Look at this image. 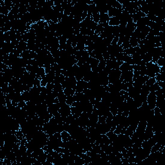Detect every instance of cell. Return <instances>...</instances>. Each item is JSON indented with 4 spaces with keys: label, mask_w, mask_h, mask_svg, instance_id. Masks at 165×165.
<instances>
[{
    "label": "cell",
    "mask_w": 165,
    "mask_h": 165,
    "mask_svg": "<svg viewBox=\"0 0 165 165\" xmlns=\"http://www.w3.org/2000/svg\"><path fill=\"white\" fill-rule=\"evenodd\" d=\"M35 77L26 71L20 79V81L23 84L24 91H29L34 87V82Z\"/></svg>",
    "instance_id": "obj_1"
},
{
    "label": "cell",
    "mask_w": 165,
    "mask_h": 165,
    "mask_svg": "<svg viewBox=\"0 0 165 165\" xmlns=\"http://www.w3.org/2000/svg\"><path fill=\"white\" fill-rule=\"evenodd\" d=\"M63 142L61 139V133L57 132L49 137L47 145L53 150H56L59 147H62Z\"/></svg>",
    "instance_id": "obj_2"
},
{
    "label": "cell",
    "mask_w": 165,
    "mask_h": 165,
    "mask_svg": "<svg viewBox=\"0 0 165 165\" xmlns=\"http://www.w3.org/2000/svg\"><path fill=\"white\" fill-rule=\"evenodd\" d=\"M145 66L146 68V75L148 76L150 78H155L156 74L160 72V67H159L156 63H153V62H148L145 65Z\"/></svg>",
    "instance_id": "obj_3"
},
{
    "label": "cell",
    "mask_w": 165,
    "mask_h": 165,
    "mask_svg": "<svg viewBox=\"0 0 165 165\" xmlns=\"http://www.w3.org/2000/svg\"><path fill=\"white\" fill-rule=\"evenodd\" d=\"M147 53H148L151 56V57H152L151 62H153L154 63H156V62L157 61V60L160 57H164V51L162 47L154 48L152 49H151V50Z\"/></svg>",
    "instance_id": "obj_4"
},
{
    "label": "cell",
    "mask_w": 165,
    "mask_h": 165,
    "mask_svg": "<svg viewBox=\"0 0 165 165\" xmlns=\"http://www.w3.org/2000/svg\"><path fill=\"white\" fill-rule=\"evenodd\" d=\"M124 50L121 45H119L118 44H110L107 48V52L109 53L110 57V58H115L119 53L123 52Z\"/></svg>",
    "instance_id": "obj_5"
},
{
    "label": "cell",
    "mask_w": 165,
    "mask_h": 165,
    "mask_svg": "<svg viewBox=\"0 0 165 165\" xmlns=\"http://www.w3.org/2000/svg\"><path fill=\"white\" fill-rule=\"evenodd\" d=\"M121 71L119 69L111 70L108 74V80L110 84H114L118 82L121 77Z\"/></svg>",
    "instance_id": "obj_6"
},
{
    "label": "cell",
    "mask_w": 165,
    "mask_h": 165,
    "mask_svg": "<svg viewBox=\"0 0 165 165\" xmlns=\"http://www.w3.org/2000/svg\"><path fill=\"white\" fill-rule=\"evenodd\" d=\"M77 79L74 77H66L65 81L62 84V87L64 88H72L75 90L77 85Z\"/></svg>",
    "instance_id": "obj_7"
},
{
    "label": "cell",
    "mask_w": 165,
    "mask_h": 165,
    "mask_svg": "<svg viewBox=\"0 0 165 165\" xmlns=\"http://www.w3.org/2000/svg\"><path fill=\"white\" fill-rule=\"evenodd\" d=\"M16 34L17 31L11 29L7 32L2 34V39L5 42H12L16 39Z\"/></svg>",
    "instance_id": "obj_8"
},
{
    "label": "cell",
    "mask_w": 165,
    "mask_h": 165,
    "mask_svg": "<svg viewBox=\"0 0 165 165\" xmlns=\"http://www.w3.org/2000/svg\"><path fill=\"white\" fill-rule=\"evenodd\" d=\"M96 4V7L99 14L102 13H108V10L112 7L110 5H107V3L105 1H98L96 2H93Z\"/></svg>",
    "instance_id": "obj_9"
},
{
    "label": "cell",
    "mask_w": 165,
    "mask_h": 165,
    "mask_svg": "<svg viewBox=\"0 0 165 165\" xmlns=\"http://www.w3.org/2000/svg\"><path fill=\"white\" fill-rule=\"evenodd\" d=\"M99 114L97 109L93 108V110L89 116V127H95L99 120Z\"/></svg>",
    "instance_id": "obj_10"
},
{
    "label": "cell",
    "mask_w": 165,
    "mask_h": 165,
    "mask_svg": "<svg viewBox=\"0 0 165 165\" xmlns=\"http://www.w3.org/2000/svg\"><path fill=\"white\" fill-rule=\"evenodd\" d=\"M156 98L155 92H150L147 96L146 102L150 110H154L156 107Z\"/></svg>",
    "instance_id": "obj_11"
},
{
    "label": "cell",
    "mask_w": 165,
    "mask_h": 165,
    "mask_svg": "<svg viewBox=\"0 0 165 165\" xmlns=\"http://www.w3.org/2000/svg\"><path fill=\"white\" fill-rule=\"evenodd\" d=\"M9 84L16 92L22 93L24 91L23 84H22V83L20 81V79H17L14 78L9 83Z\"/></svg>",
    "instance_id": "obj_12"
},
{
    "label": "cell",
    "mask_w": 165,
    "mask_h": 165,
    "mask_svg": "<svg viewBox=\"0 0 165 165\" xmlns=\"http://www.w3.org/2000/svg\"><path fill=\"white\" fill-rule=\"evenodd\" d=\"M123 62L117 61L116 60H113V59H109L106 60V66L107 67H108L110 70L113 69H119L120 66Z\"/></svg>",
    "instance_id": "obj_13"
},
{
    "label": "cell",
    "mask_w": 165,
    "mask_h": 165,
    "mask_svg": "<svg viewBox=\"0 0 165 165\" xmlns=\"http://www.w3.org/2000/svg\"><path fill=\"white\" fill-rule=\"evenodd\" d=\"M133 71H125V72H121L120 79L123 82H131L133 81Z\"/></svg>",
    "instance_id": "obj_14"
},
{
    "label": "cell",
    "mask_w": 165,
    "mask_h": 165,
    "mask_svg": "<svg viewBox=\"0 0 165 165\" xmlns=\"http://www.w3.org/2000/svg\"><path fill=\"white\" fill-rule=\"evenodd\" d=\"M13 75H14V78L17 79H20L23 75L26 72V69L25 68H21V67H12L11 68Z\"/></svg>",
    "instance_id": "obj_15"
},
{
    "label": "cell",
    "mask_w": 165,
    "mask_h": 165,
    "mask_svg": "<svg viewBox=\"0 0 165 165\" xmlns=\"http://www.w3.org/2000/svg\"><path fill=\"white\" fill-rule=\"evenodd\" d=\"M127 92L128 93V96L129 97L132 98V99H135L136 97H138L140 95L141 93V88H138L135 87H133V85L130 87V88H128Z\"/></svg>",
    "instance_id": "obj_16"
},
{
    "label": "cell",
    "mask_w": 165,
    "mask_h": 165,
    "mask_svg": "<svg viewBox=\"0 0 165 165\" xmlns=\"http://www.w3.org/2000/svg\"><path fill=\"white\" fill-rule=\"evenodd\" d=\"M59 114L63 118H66L71 114L70 106L67 104H65L61 106L59 110Z\"/></svg>",
    "instance_id": "obj_17"
},
{
    "label": "cell",
    "mask_w": 165,
    "mask_h": 165,
    "mask_svg": "<svg viewBox=\"0 0 165 165\" xmlns=\"http://www.w3.org/2000/svg\"><path fill=\"white\" fill-rule=\"evenodd\" d=\"M37 56V53L31 51L29 50H26L24 52H22L20 55L21 57H23V58L26 60H31L35 59V57Z\"/></svg>",
    "instance_id": "obj_18"
},
{
    "label": "cell",
    "mask_w": 165,
    "mask_h": 165,
    "mask_svg": "<svg viewBox=\"0 0 165 165\" xmlns=\"http://www.w3.org/2000/svg\"><path fill=\"white\" fill-rule=\"evenodd\" d=\"M88 88V84L87 81L84 80H79L77 82L76 88H75V92H83L84 90Z\"/></svg>",
    "instance_id": "obj_19"
},
{
    "label": "cell",
    "mask_w": 165,
    "mask_h": 165,
    "mask_svg": "<svg viewBox=\"0 0 165 165\" xmlns=\"http://www.w3.org/2000/svg\"><path fill=\"white\" fill-rule=\"evenodd\" d=\"M136 29V24L135 23H133V22H130V23H127V25H126V35L131 37Z\"/></svg>",
    "instance_id": "obj_20"
},
{
    "label": "cell",
    "mask_w": 165,
    "mask_h": 165,
    "mask_svg": "<svg viewBox=\"0 0 165 165\" xmlns=\"http://www.w3.org/2000/svg\"><path fill=\"white\" fill-rule=\"evenodd\" d=\"M60 106H59L58 103H53L50 106H48V111L50 114H52L53 116L59 114V110Z\"/></svg>",
    "instance_id": "obj_21"
},
{
    "label": "cell",
    "mask_w": 165,
    "mask_h": 165,
    "mask_svg": "<svg viewBox=\"0 0 165 165\" xmlns=\"http://www.w3.org/2000/svg\"><path fill=\"white\" fill-rule=\"evenodd\" d=\"M154 133L152 130V128L150 126L146 125L145 132L144 133L143 136H142V140H143V141L148 140L154 136Z\"/></svg>",
    "instance_id": "obj_22"
},
{
    "label": "cell",
    "mask_w": 165,
    "mask_h": 165,
    "mask_svg": "<svg viewBox=\"0 0 165 165\" xmlns=\"http://www.w3.org/2000/svg\"><path fill=\"white\" fill-rule=\"evenodd\" d=\"M151 23V21L149 20V19L146 16L142 17L141 19H140L139 21H138L136 24V27H138V26H150V24Z\"/></svg>",
    "instance_id": "obj_23"
},
{
    "label": "cell",
    "mask_w": 165,
    "mask_h": 165,
    "mask_svg": "<svg viewBox=\"0 0 165 165\" xmlns=\"http://www.w3.org/2000/svg\"><path fill=\"white\" fill-rule=\"evenodd\" d=\"M123 11L122 9H119V8H114V7H111L110 9L108 11V16L110 17H117L118 16H119L120 14H121Z\"/></svg>",
    "instance_id": "obj_24"
},
{
    "label": "cell",
    "mask_w": 165,
    "mask_h": 165,
    "mask_svg": "<svg viewBox=\"0 0 165 165\" xmlns=\"http://www.w3.org/2000/svg\"><path fill=\"white\" fill-rule=\"evenodd\" d=\"M71 114H72L75 118H78L80 116V115L81 114L83 111L81 108H79L78 106H71Z\"/></svg>",
    "instance_id": "obj_25"
},
{
    "label": "cell",
    "mask_w": 165,
    "mask_h": 165,
    "mask_svg": "<svg viewBox=\"0 0 165 165\" xmlns=\"http://www.w3.org/2000/svg\"><path fill=\"white\" fill-rule=\"evenodd\" d=\"M17 50L20 53H21L23 52L28 50V46H27V43L25 41H20L18 45L17 46L16 48Z\"/></svg>",
    "instance_id": "obj_26"
},
{
    "label": "cell",
    "mask_w": 165,
    "mask_h": 165,
    "mask_svg": "<svg viewBox=\"0 0 165 165\" xmlns=\"http://www.w3.org/2000/svg\"><path fill=\"white\" fill-rule=\"evenodd\" d=\"M145 16H146V14H145L143 12H142L140 11H138L137 12L135 13V14H133L132 15L133 22V23H136L138 21L142 18V17H145Z\"/></svg>",
    "instance_id": "obj_27"
},
{
    "label": "cell",
    "mask_w": 165,
    "mask_h": 165,
    "mask_svg": "<svg viewBox=\"0 0 165 165\" xmlns=\"http://www.w3.org/2000/svg\"><path fill=\"white\" fill-rule=\"evenodd\" d=\"M119 70L121 71V72H125V71H133V65H130L128 63H125V62H123L120 66Z\"/></svg>",
    "instance_id": "obj_28"
},
{
    "label": "cell",
    "mask_w": 165,
    "mask_h": 165,
    "mask_svg": "<svg viewBox=\"0 0 165 165\" xmlns=\"http://www.w3.org/2000/svg\"><path fill=\"white\" fill-rule=\"evenodd\" d=\"M110 17L108 16L107 13H102L99 16V23H108Z\"/></svg>",
    "instance_id": "obj_29"
},
{
    "label": "cell",
    "mask_w": 165,
    "mask_h": 165,
    "mask_svg": "<svg viewBox=\"0 0 165 165\" xmlns=\"http://www.w3.org/2000/svg\"><path fill=\"white\" fill-rule=\"evenodd\" d=\"M65 78H66V77L62 74L56 75L55 78H54V81H53V84H62L65 81Z\"/></svg>",
    "instance_id": "obj_30"
},
{
    "label": "cell",
    "mask_w": 165,
    "mask_h": 165,
    "mask_svg": "<svg viewBox=\"0 0 165 165\" xmlns=\"http://www.w3.org/2000/svg\"><path fill=\"white\" fill-rule=\"evenodd\" d=\"M63 88L62 87L61 84H53V92L55 93L56 96H57V95L60 93L61 92H63Z\"/></svg>",
    "instance_id": "obj_31"
},
{
    "label": "cell",
    "mask_w": 165,
    "mask_h": 165,
    "mask_svg": "<svg viewBox=\"0 0 165 165\" xmlns=\"http://www.w3.org/2000/svg\"><path fill=\"white\" fill-rule=\"evenodd\" d=\"M61 136L63 142H67L72 139V137H71L70 133L67 131L65 130L61 132Z\"/></svg>",
    "instance_id": "obj_32"
},
{
    "label": "cell",
    "mask_w": 165,
    "mask_h": 165,
    "mask_svg": "<svg viewBox=\"0 0 165 165\" xmlns=\"http://www.w3.org/2000/svg\"><path fill=\"white\" fill-rule=\"evenodd\" d=\"M108 25L110 26H118L120 25V20L118 16L110 17L108 21Z\"/></svg>",
    "instance_id": "obj_33"
},
{
    "label": "cell",
    "mask_w": 165,
    "mask_h": 165,
    "mask_svg": "<svg viewBox=\"0 0 165 165\" xmlns=\"http://www.w3.org/2000/svg\"><path fill=\"white\" fill-rule=\"evenodd\" d=\"M107 136H108V137L110 139V141L111 142H113L114 141L115 139H117V137H118V135L116 134V133H115L113 131H110L108 132V133H106V134Z\"/></svg>",
    "instance_id": "obj_34"
},
{
    "label": "cell",
    "mask_w": 165,
    "mask_h": 165,
    "mask_svg": "<svg viewBox=\"0 0 165 165\" xmlns=\"http://www.w3.org/2000/svg\"><path fill=\"white\" fill-rule=\"evenodd\" d=\"M22 95V99L23 101H25L26 102L30 101V96L29 91H23L21 93Z\"/></svg>",
    "instance_id": "obj_35"
},
{
    "label": "cell",
    "mask_w": 165,
    "mask_h": 165,
    "mask_svg": "<svg viewBox=\"0 0 165 165\" xmlns=\"http://www.w3.org/2000/svg\"><path fill=\"white\" fill-rule=\"evenodd\" d=\"M63 92L66 96H74L75 93V90L72 88H64Z\"/></svg>",
    "instance_id": "obj_36"
},
{
    "label": "cell",
    "mask_w": 165,
    "mask_h": 165,
    "mask_svg": "<svg viewBox=\"0 0 165 165\" xmlns=\"http://www.w3.org/2000/svg\"><path fill=\"white\" fill-rule=\"evenodd\" d=\"M75 101L74 95V96H66V104L69 105V106H72V105Z\"/></svg>",
    "instance_id": "obj_37"
},
{
    "label": "cell",
    "mask_w": 165,
    "mask_h": 165,
    "mask_svg": "<svg viewBox=\"0 0 165 165\" xmlns=\"http://www.w3.org/2000/svg\"><path fill=\"white\" fill-rule=\"evenodd\" d=\"M159 88H160V87L159 86L157 82H155L154 84L149 87L150 92H155Z\"/></svg>",
    "instance_id": "obj_38"
},
{
    "label": "cell",
    "mask_w": 165,
    "mask_h": 165,
    "mask_svg": "<svg viewBox=\"0 0 165 165\" xmlns=\"http://www.w3.org/2000/svg\"><path fill=\"white\" fill-rule=\"evenodd\" d=\"M155 82H156V80L155 78H149L148 80H147L146 82L145 83V84L147 86L150 87L152 85V84H154Z\"/></svg>",
    "instance_id": "obj_39"
},
{
    "label": "cell",
    "mask_w": 165,
    "mask_h": 165,
    "mask_svg": "<svg viewBox=\"0 0 165 165\" xmlns=\"http://www.w3.org/2000/svg\"><path fill=\"white\" fill-rule=\"evenodd\" d=\"M164 57H160V58L157 60V61L156 62V64H157L159 67H163V66H164Z\"/></svg>",
    "instance_id": "obj_40"
},
{
    "label": "cell",
    "mask_w": 165,
    "mask_h": 165,
    "mask_svg": "<svg viewBox=\"0 0 165 165\" xmlns=\"http://www.w3.org/2000/svg\"><path fill=\"white\" fill-rule=\"evenodd\" d=\"M34 87H40L41 86V80L35 78L34 82Z\"/></svg>",
    "instance_id": "obj_41"
}]
</instances>
